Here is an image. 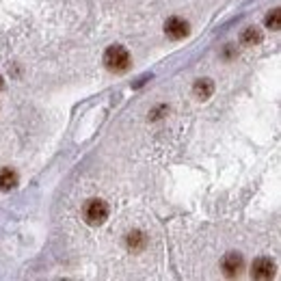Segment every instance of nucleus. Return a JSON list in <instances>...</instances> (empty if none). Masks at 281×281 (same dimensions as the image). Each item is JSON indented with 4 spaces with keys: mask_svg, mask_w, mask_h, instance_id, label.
<instances>
[{
    "mask_svg": "<svg viewBox=\"0 0 281 281\" xmlns=\"http://www.w3.org/2000/svg\"><path fill=\"white\" fill-rule=\"evenodd\" d=\"M145 242H147L145 234L139 232V229H134V232H130L126 236V247L130 249V251H141V249L145 247Z\"/></svg>",
    "mask_w": 281,
    "mask_h": 281,
    "instance_id": "obj_9",
    "label": "nucleus"
},
{
    "mask_svg": "<svg viewBox=\"0 0 281 281\" xmlns=\"http://www.w3.org/2000/svg\"><path fill=\"white\" fill-rule=\"evenodd\" d=\"M130 52H128L123 45H110V48H106L104 52V65L108 72L113 74H123L130 70Z\"/></svg>",
    "mask_w": 281,
    "mask_h": 281,
    "instance_id": "obj_1",
    "label": "nucleus"
},
{
    "mask_svg": "<svg viewBox=\"0 0 281 281\" xmlns=\"http://www.w3.org/2000/svg\"><path fill=\"white\" fill-rule=\"evenodd\" d=\"M2 87H4V80H2V76H0V89H2Z\"/></svg>",
    "mask_w": 281,
    "mask_h": 281,
    "instance_id": "obj_12",
    "label": "nucleus"
},
{
    "mask_svg": "<svg viewBox=\"0 0 281 281\" xmlns=\"http://www.w3.org/2000/svg\"><path fill=\"white\" fill-rule=\"evenodd\" d=\"M242 266H245V260H242V255L240 253H236V251H229L227 255L221 260V270H223V275L225 277H238L240 275V270H242Z\"/></svg>",
    "mask_w": 281,
    "mask_h": 281,
    "instance_id": "obj_3",
    "label": "nucleus"
},
{
    "mask_svg": "<svg viewBox=\"0 0 281 281\" xmlns=\"http://www.w3.org/2000/svg\"><path fill=\"white\" fill-rule=\"evenodd\" d=\"M266 29H270V30L281 29V11L279 9H273V11L266 15Z\"/></svg>",
    "mask_w": 281,
    "mask_h": 281,
    "instance_id": "obj_10",
    "label": "nucleus"
},
{
    "mask_svg": "<svg viewBox=\"0 0 281 281\" xmlns=\"http://www.w3.org/2000/svg\"><path fill=\"white\" fill-rule=\"evenodd\" d=\"M251 277L253 279H273L275 277V262L270 257H257L251 266Z\"/></svg>",
    "mask_w": 281,
    "mask_h": 281,
    "instance_id": "obj_4",
    "label": "nucleus"
},
{
    "mask_svg": "<svg viewBox=\"0 0 281 281\" xmlns=\"http://www.w3.org/2000/svg\"><path fill=\"white\" fill-rule=\"evenodd\" d=\"M108 219V204L102 199H91L85 206V221L91 227H98Z\"/></svg>",
    "mask_w": 281,
    "mask_h": 281,
    "instance_id": "obj_2",
    "label": "nucleus"
},
{
    "mask_svg": "<svg viewBox=\"0 0 281 281\" xmlns=\"http://www.w3.org/2000/svg\"><path fill=\"white\" fill-rule=\"evenodd\" d=\"M223 59H227V61H229V59H236V48H234L232 44H227L223 48Z\"/></svg>",
    "mask_w": 281,
    "mask_h": 281,
    "instance_id": "obj_11",
    "label": "nucleus"
},
{
    "mask_svg": "<svg viewBox=\"0 0 281 281\" xmlns=\"http://www.w3.org/2000/svg\"><path fill=\"white\" fill-rule=\"evenodd\" d=\"M164 33H167L169 39L179 41L188 35V22L182 20V17H169L167 24H164Z\"/></svg>",
    "mask_w": 281,
    "mask_h": 281,
    "instance_id": "obj_5",
    "label": "nucleus"
},
{
    "mask_svg": "<svg viewBox=\"0 0 281 281\" xmlns=\"http://www.w3.org/2000/svg\"><path fill=\"white\" fill-rule=\"evenodd\" d=\"M192 93L199 100H208L212 93H214V82L210 78H199V80L192 85Z\"/></svg>",
    "mask_w": 281,
    "mask_h": 281,
    "instance_id": "obj_6",
    "label": "nucleus"
},
{
    "mask_svg": "<svg viewBox=\"0 0 281 281\" xmlns=\"http://www.w3.org/2000/svg\"><path fill=\"white\" fill-rule=\"evenodd\" d=\"M262 30L260 29H255V26H249V29H245L240 33V41H242V45H257V44H262Z\"/></svg>",
    "mask_w": 281,
    "mask_h": 281,
    "instance_id": "obj_8",
    "label": "nucleus"
},
{
    "mask_svg": "<svg viewBox=\"0 0 281 281\" xmlns=\"http://www.w3.org/2000/svg\"><path fill=\"white\" fill-rule=\"evenodd\" d=\"M15 186H17V173L13 171V169H9V167L0 169V191L9 192V191H13Z\"/></svg>",
    "mask_w": 281,
    "mask_h": 281,
    "instance_id": "obj_7",
    "label": "nucleus"
}]
</instances>
